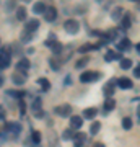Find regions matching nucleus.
I'll list each match as a JSON object with an SVG mask.
<instances>
[{
	"mask_svg": "<svg viewBox=\"0 0 140 147\" xmlns=\"http://www.w3.org/2000/svg\"><path fill=\"white\" fill-rule=\"evenodd\" d=\"M91 147H106V146H104L103 142H94V144H93Z\"/></svg>",
	"mask_w": 140,
	"mask_h": 147,
	"instance_id": "37998d69",
	"label": "nucleus"
},
{
	"mask_svg": "<svg viewBox=\"0 0 140 147\" xmlns=\"http://www.w3.org/2000/svg\"><path fill=\"white\" fill-rule=\"evenodd\" d=\"M117 36H119V33H117V30H109V31H106L103 34V38H101V44H108V42H113V41H117Z\"/></svg>",
	"mask_w": 140,
	"mask_h": 147,
	"instance_id": "6e6552de",
	"label": "nucleus"
},
{
	"mask_svg": "<svg viewBox=\"0 0 140 147\" xmlns=\"http://www.w3.org/2000/svg\"><path fill=\"white\" fill-rule=\"evenodd\" d=\"M8 96H15V98H20V100H23V96H25L26 92H15V90H7L5 92Z\"/></svg>",
	"mask_w": 140,
	"mask_h": 147,
	"instance_id": "f704fd0d",
	"label": "nucleus"
},
{
	"mask_svg": "<svg viewBox=\"0 0 140 147\" xmlns=\"http://www.w3.org/2000/svg\"><path fill=\"white\" fill-rule=\"evenodd\" d=\"M31 142L34 144V147L41 144V132L39 131H33L31 132Z\"/></svg>",
	"mask_w": 140,
	"mask_h": 147,
	"instance_id": "473e14b6",
	"label": "nucleus"
},
{
	"mask_svg": "<svg viewBox=\"0 0 140 147\" xmlns=\"http://www.w3.org/2000/svg\"><path fill=\"white\" fill-rule=\"evenodd\" d=\"M137 51H139V53H140V42H139V44H137Z\"/></svg>",
	"mask_w": 140,
	"mask_h": 147,
	"instance_id": "de8ad7c7",
	"label": "nucleus"
},
{
	"mask_svg": "<svg viewBox=\"0 0 140 147\" xmlns=\"http://www.w3.org/2000/svg\"><path fill=\"white\" fill-rule=\"evenodd\" d=\"M5 119V110H3V106H0V121Z\"/></svg>",
	"mask_w": 140,
	"mask_h": 147,
	"instance_id": "79ce46f5",
	"label": "nucleus"
},
{
	"mask_svg": "<svg viewBox=\"0 0 140 147\" xmlns=\"http://www.w3.org/2000/svg\"><path fill=\"white\" fill-rule=\"evenodd\" d=\"M11 62V53H10V46L2 47L0 49V70L8 69Z\"/></svg>",
	"mask_w": 140,
	"mask_h": 147,
	"instance_id": "f03ea898",
	"label": "nucleus"
},
{
	"mask_svg": "<svg viewBox=\"0 0 140 147\" xmlns=\"http://www.w3.org/2000/svg\"><path fill=\"white\" fill-rule=\"evenodd\" d=\"M122 13H124V8H122V7H116L114 10L111 11V18H113L114 21H121L122 16H124Z\"/></svg>",
	"mask_w": 140,
	"mask_h": 147,
	"instance_id": "6ab92c4d",
	"label": "nucleus"
},
{
	"mask_svg": "<svg viewBox=\"0 0 140 147\" xmlns=\"http://www.w3.org/2000/svg\"><path fill=\"white\" fill-rule=\"evenodd\" d=\"M116 108V100L114 98H106V101H104L103 105V113L106 115V113H111V111Z\"/></svg>",
	"mask_w": 140,
	"mask_h": 147,
	"instance_id": "f3484780",
	"label": "nucleus"
},
{
	"mask_svg": "<svg viewBox=\"0 0 140 147\" xmlns=\"http://www.w3.org/2000/svg\"><path fill=\"white\" fill-rule=\"evenodd\" d=\"M33 33H28V31H23L21 33V36H20V42L21 44H26V42H29V41H33Z\"/></svg>",
	"mask_w": 140,
	"mask_h": 147,
	"instance_id": "cd10ccee",
	"label": "nucleus"
},
{
	"mask_svg": "<svg viewBox=\"0 0 140 147\" xmlns=\"http://www.w3.org/2000/svg\"><path fill=\"white\" fill-rule=\"evenodd\" d=\"M54 113L57 116H62V118H67V116H72V106L64 103V105H59L54 108Z\"/></svg>",
	"mask_w": 140,
	"mask_h": 147,
	"instance_id": "0eeeda50",
	"label": "nucleus"
},
{
	"mask_svg": "<svg viewBox=\"0 0 140 147\" xmlns=\"http://www.w3.org/2000/svg\"><path fill=\"white\" fill-rule=\"evenodd\" d=\"M98 46H93V44H85L83 47H80V53H86V51H91V49H96Z\"/></svg>",
	"mask_w": 140,
	"mask_h": 147,
	"instance_id": "4c0bfd02",
	"label": "nucleus"
},
{
	"mask_svg": "<svg viewBox=\"0 0 140 147\" xmlns=\"http://www.w3.org/2000/svg\"><path fill=\"white\" fill-rule=\"evenodd\" d=\"M25 111H26V105H25V101L20 100V113H21V115H25Z\"/></svg>",
	"mask_w": 140,
	"mask_h": 147,
	"instance_id": "ea45409f",
	"label": "nucleus"
},
{
	"mask_svg": "<svg viewBox=\"0 0 140 147\" xmlns=\"http://www.w3.org/2000/svg\"><path fill=\"white\" fill-rule=\"evenodd\" d=\"M130 67H132V59H129V57H122L121 59V69L129 70Z\"/></svg>",
	"mask_w": 140,
	"mask_h": 147,
	"instance_id": "72a5a7b5",
	"label": "nucleus"
},
{
	"mask_svg": "<svg viewBox=\"0 0 140 147\" xmlns=\"http://www.w3.org/2000/svg\"><path fill=\"white\" fill-rule=\"evenodd\" d=\"M38 28H39V20H36V18H31V20H28L26 21V25H25V31L28 33H34L38 31Z\"/></svg>",
	"mask_w": 140,
	"mask_h": 147,
	"instance_id": "ddd939ff",
	"label": "nucleus"
},
{
	"mask_svg": "<svg viewBox=\"0 0 140 147\" xmlns=\"http://www.w3.org/2000/svg\"><path fill=\"white\" fill-rule=\"evenodd\" d=\"M13 8H15V2H7V3H5V10L7 11L13 10Z\"/></svg>",
	"mask_w": 140,
	"mask_h": 147,
	"instance_id": "58836bf2",
	"label": "nucleus"
},
{
	"mask_svg": "<svg viewBox=\"0 0 140 147\" xmlns=\"http://www.w3.org/2000/svg\"><path fill=\"white\" fill-rule=\"evenodd\" d=\"M132 118H124L122 119V127H124L125 131H129V129H132Z\"/></svg>",
	"mask_w": 140,
	"mask_h": 147,
	"instance_id": "e433bc0d",
	"label": "nucleus"
},
{
	"mask_svg": "<svg viewBox=\"0 0 140 147\" xmlns=\"http://www.w3.org/2000/svg\"><path fill=\"white\" fill-rule=\"evenodd\" d=\"M130 25H132V16H130V13H125L121 20V26H122V30H129Z\"/></svg>",
	"mask_w": 140,
	"mask_h": 147,
	"instance_id": "412c9836",
	"label": "nucleus"
},
{
	"mask_svg": "<svg viewBox=\"0 0 140 147\" xmlns=\"http://www.w3.org/2000/svg\"><path fill=\"white\" fill-rule=\"evenodd\" d=\"M38 85L41 87L42 92H49V90H51V82H49L46 77H39V79H38Z\"/></svg>",
	"mask_w": 140,
	"mask_h": 147,
	"instance_id": "aec40b11",
	"label": "nucleus"
},
{
	"mask_svg": "<svg viewBox=\"0 0 140 147\" xmlns=\"http://www.w3.org/2000/svg\"><path fill=\"white\" fill-rule=\"evenodd\" d=\"M64 30H65V33H68V34H77V33L80 31V23H78L77 20H73V18H68V20H65V23H64Z\"/></svg>",
	"mask_w": 140,
	"mask_h": 147,
	"instance_id": "7ed1b4c3",
	"label": "nucleus"
},
{
	"mask_svg": "<svg viewBox=\"0 0 140 147\" xmlns=\"http://www.w3.org/2000/svg\"><path fill=\"white\" fill-rule=\"evenodd\" d=\"M134 75L137 77V79H140V64L134 67Z\"/></svg>",
	"mask_w": 140,
	"mask_h": 147,
	"instance_id": "a19ab883",
	"label": "nucleus"
},
{
	"mask_svg": "<svg viewBox=\"0 0 140 147\" xmlns=\"http://www.w3.org/2000/svg\"><path fill=\"white\" fill-rule=\"evenodd\" d=\"M99 131H101V123H99V121H93L91 126H90V134L94 136V134H98Z\"/></svg>",
	"mask_w": 140,
	"mask_h": 147,
	"instance_id": "c85d7f7f",
	"label": "nucleus"
},
{
	"mask_svg": "<svg viewBox=\"0 0 140 147\" xmlns=\"http://www.w3.org/2000/svg\"><path fill=\"white\" fill-rule=\"evenodd\" d=\"M3 82H5V79H3V75H0V87L3 85Z\"/></svg>",
	"mask_w": 140,
	"mask_h": 147,
	"instance_id": "49530a36",
	"label": "nucleus"
},
{
	"mask_svg": "<svg viewBox=\"0 0 140 147\" xmlns=\"http://www.w3.org/2000/svg\"><path fill=\"white\" fill-rule=\"evenodd\" d=\"M57 16H59L57 8L54 5H47L46 11H44V20H46L47 23H54V21L57 20Z\"/></svg>",
	"mask_w": 140,
	"mask_h": 147,
	"instance_id": "423d86ee",
	"label": "nucleus"
},
{
	"mask_svg": "<svg viewBox=\"0 0 140 147\" xmlns=\"http://www.w3.org/2000/svg\"><path fill=\"white\" fill-rule=\"evenodd\" d=\"M137 119H139V124H140V105L137 106Z\"/></svg>",
	"mask_w": 140,
	"mask_h": 147,
	"instance_id": "c03bdc74",
	"label": "nucleus"
},
{
	"mask_svg": "<svg viewBox=\"0 0 140 147\" xmlns=\"http://www.w3.org/2000/svg\"><path fill=\"white\" fill-rule=\"evenodd\" d=\"M85 141H86V136H85L83 132H77L75 137H73V144H75V146H83Z\"/></svg>",
	"mask_w": 140,
	"mask_h": 147,
	"instance_id": "bb28decb",
	"label": "nucleus"
},
{
	"mask_svg": "<svg viewBox=\"0 0 140 147\" xmlns=\"http://www.w3.org/2000/svg\"><path fill=\"white\" fill-rule=\"evenodd\" d=\"M75 134H77V132L73 131L72 127H68V129H64V132H62V139H64V141H73Z\"/></svg>",
	"mask_w": 140,
	"mask_h": 147,
	"instance_id": "393cba45",
	"label": "nucleus"
},
{
	"mask_svg": "<svg viewBox=\"0 0 140 147\" xmlns=\"http://www.w3.org/2000/svg\"><path fill=\"white\" fill-rule=\"evenodd\" d=\"M47 147H62L60 146V139L54 131H51L47 134Z\"/></svg>",
	"mask_w": 140,
	"mask_h": 147,
	"instance_id": "f8f14e48",
	"label": "nucleus"
},
{
	"mask_svg": "<svg viewBox=\"0 0 140 147\" xmlns=\"http://www.w3.org/2000/svg\"><path fill=\"white\" fill-rule=\"evenodd\" d=\"M82 126H83V118H80V116H70V127H72L73 131L82 129Z\"/></svg>",
	"mask_w": 140,
	"mask_h": 147,
	"instance_id": "2eb2a0df",
	"label": "nucleus"
},
{
	"mask_svg": "<svg viewBox=\"0 0 140 147\" xmlns=\"http://www.w3.org/2000/svg\"><path fill=\"white\" fill-rule=\"evenodd\" d=\"M75 147H85V146H75Z\"/></svg>",
	"mask_w": 140,
	"mask_h": 147,
	"instance_id": "09e8293b",
	"label": "nucleus"
},
{
	"mask_svg": "<svg viewBox=\"0 0 140 147\" xmlns=\"http://www.w3.org/2000/svg\"><path fill=\"white\" fill-rule=\"evenodd\" d=\"M29 67H31V62H29L28 57H21L20 61H18V64H16V70H20V72H23V74H28Z\"/></svg>",
	"mask_w": 140,
	"mask_h": 147,
	"instance_id": "9d476101",
	"label": "nucleus"
},
{
	"mask_svg": "<svg viewBox=\"0 0 140 147\" xmlns=\"http://www.w3.org/2000/svg\"><path fill=\"white\" fill-rule=\"evenodd\" d=\"M52 54H54V57H60V54H64V46L59 41L54 44V47H52Z\"/></svg>",
	"mask_w": 140,
	"mask_h": 147,
	"instance_id": "a878e982",
	"label": "nucleus"
},
{
	"mask_svg": "<svg viewBox=\"0 0 140 147\" xmlns=\"http://www.w3.org/2000/svg\"><path fill=\"white\" fill-rule=\"evenodd\" d=\"M36 147H41V146H36Z\"/></svg>",
	"mask_w": 140,
	"mask_h": 147,
	"instance_id": "8fccbe9b",
	"label": "nucleus"
},
{
	"mask_svg": "<svg viewBox=\"0 0 140 147\" xmlns=\"http://www.w3.org/2000/svg\"><path fill=\"white\" fill-rule=\"evenodd\" d=\"M72 84V82H70V75H67V77H65V85H70Z\"/></svg>",
	"mask_w": 140,
	"mask_h": 147,
	"instance_id": "a18cd8bd",
	"label": "nucleus"
},
{
	"mask_svg": "<svg viewBox=\"0 0 140 147\" xmlns=\"http://www.w3.org/2000/svg\"><path fill=\"white\" fill-rule=\"evenodd\" d=\"M3 131H5L7 137L10 139H18V136L21 134V124L16 121V123H7L3 126Z\"/></svg>",
	"mask_w": 140,
	"mask_h": 147,
	"instance_id": "f257e3e1",
	"label": "nucleus"
},
{
	"mask_svg": "<svg viewBox=\"0 0 140 147\" xmlns=\"http://www.w3.org/2000/svg\"><path fill=\"white\" fill-rule=\"evenodd\" d=\"M31 113H33V116H34L36 119H41L42 116H44L41 98H34V100H33V103H31Z\"/></svg>",
	"mask_w": 140,
	"mask_h": 147,
	"instance_id": "39448f33",
	"label": "nucleus"
},
{
	"mask_svg": "<svg viewBox=\"0 0 140 147\" xmlns=\"http://www.w3.org/2000/svg\"><path fill=\"white\" fill-rule=\"evenodd\" d=\"M98 79H101V72H93V70H85L80 75V82L83 84H90V82H96Z\"/></svg>",
	"mask_w": 140,
	"mask_h": 147,
	"instance_id": "20e7f679",
	"label": "nucleus"
},
{
	"mask_svg": "<svg viewBox=\"0 0 140 147\" xmlns=\"http://www.w3.org/2000/svg\"><path fill=\"white\" fill-rule=\"evenodd\" d=\"M116 80L117 79H111L108 84L103 87V92H104V96L106 98H111L113 95H114V88H116Z\"/></svg>",
	"mask_w": 140,
	"mask_h": 147,
	"instance_id": "1a4fd4ad",
	"label": "nucleus"
},
{
	"mask_svg": "<svg viewBox=\"0 0 140 147\" xmlns=\"http://www.w3.org/2000/svg\"><path fill=\"white\" fill-rule=\"evenodd\" d=\"M10 53H11V54H15V56H18V57H21V56L25 54V51L21 49V42L11 44V46H10Z\"/></svg>",
	"mask_w": 140,
	"mask_h": 147,
	"instance_id": "4be33fe9",
	"label": "nucleus"
},
{
	"mask_svg": "<svg viewBox=\"0 0 140 147\" xmlns=\"http://www.w3.org/2000/svg\"><path fill=\"white\" fill-rule=\"evenodd\" d=\"M116 85L119 87V88H122V90H129V88H132V80L130 79H127V77H121V79H117L116 80Z\"/></svg>",
	"mask_w": 140,
	"mask_h": 147,
	"instance_id": "4468645a",
	"label": "nucleus"
},
{
	"mask_svg": "<svg viewBox=\"0 0 140 147\" xmlns=\"http://www.w3.org/2000/svg\"><path fill=\"white\" fill-rule=\"evenodd\" d=\"M57 42V36H56V33H49V36H47V39H46V46H49V47H54V44Z\"/></svg>",
	"mask_w": 140,
	"mask_h": 147,
	"instance_id": "2f4dec72",
	"label": "nucleus"
},
{
	"mask_svg": "<svg viewBox=\"0 0 140 147\" xmlns=\"http://www.w3.org/2000/svg\"><path fill=\"white\" fill-rule=\"evenodd\" d=\"M88 62H90V57H88V56H85V57L78 59L77 64H75V67H77V69H82V67H85V65H86Z\"/></svg>",
	"mask_w": 140,
	"mask_h": 147,
	"instance_id": "c9c22d12",
	"label": "nucleus"
},
{
	"mask_svg": "<svg viewBox=\"0 0 140 147\" xmlns=\"http://www.w3.org/2000/svg\"><path fill=\"white\" fill-rule=\"evenodd\" d=\"M26 18H28V15H26L25 7H16V20L18 21H28Z\"/></svg>",
	"mask_w": 140,
	"mask_h": 147,
	"instance_id": "5701e85b",
	"label": "nucleus"
},
{
	"mask_svg": "<svg viewBox=\"0 0 140 147\" xmlns=\"http://www.w3.org/2000/svg\"><path fill=\"white\" fill-rule=\"evenodd\" d=\"M49 65H51L52 70H56V72H57V70H60V67L64 65V61L60 57H54V56H52V57L49 59Z\"/></svg>",
	"mask_w": 140,
	"mask_h": 147,
	"instance_id": "dca6fc26",
	"label": "nucleus"
},
{
	"mask_svg": "<svg viewBox=\"0 0 140 147\" xmlns=\"http://www.w3.org/2000/svg\"><path fill=\"white\" fill-rule=\"evenodd\" d=\"M47 5L44 2H36L34 5H33V11L36 13V15H44V11H46Z\"/></svg>",
	"mask_w": 140,
	"mask_h": 147,
	"instance_id": "a211bd4d",
	"label": "nucleus"
},
{
	"mask_svg": "<svg viewBox=\"0 0 140 147\" xmlns=\"http://www.w3.org/2000/svg\"><path fill=\"white\" fill-rule=\"evenodd\" d=\"M114 59H122V56L121 54H116L114 51H108V53L104 54V61H108V62L114 61Z\"/></svg>",
	"mask_w": 140,
	"mask_h": 147,
	"instance_id": "c756f323",
	"label": "nucleus"
},
{
	"mask_svg": "<svg viewBox=\"0 0 140 147\" xmlns=\"http://www.w3.org/2000/svg\"><path fill=\"white\" fill-rule=\"evenodd\" d=\"M11 82L15 85H23L26 82V74H23V72H20V70L15 69V72L11 74Z\"/></svg>",
	"mask_w": 140,
	"mask_h": 147,
	"instance_id": "9b49d317",
	"label": "nucleus"
},
{
	"mask_svg": "<svg viewBox=\"0 0 140 147\" xmlns=\"http://www.w3.org/2000/svg\"><path fill=\"white\" fill-rule=\"evenodd\" d=\"M96 115H98V110L96 108H86V110H83V118L85 119H94Z\"/></svg>",
	"mask_w": 140,
	"mask_h": 147,
	"instance_id": "b1692460",
	"label": "nucleus"
},
{
	"mask_svg": "<svg viewBox=\"0 0 140 147\" xmlns=\"http://www.w3.org/2000/svg\"><path fill=\"white\" fill-rule=\"evenodd\" d=\"M129 47H130V41L127 38H124V39H121V41L117 42V49H119V51H127Z\"/></svg>",
	"mask_w": 140,
	"mask_h": 147,
	"instance_id": "7c9ffc66",
	"label": "nucleus"
}]
</instances>
